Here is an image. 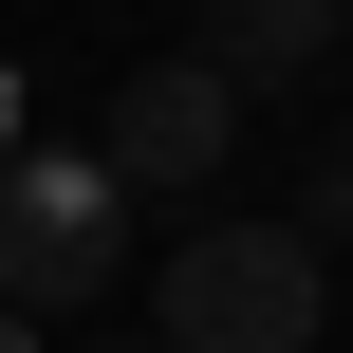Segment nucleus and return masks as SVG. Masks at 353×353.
<instances>
[{
    "label": "nucleus",
    "instance_id": "39448f33",
    "mask_svg": "<svg viewBox=\"0 0 353 353\" xmlns=\"http://www.w3.org/2000/svg\"><path fill=\"white\" fill-rule=\"evenodd\" d=\"M298 242H316V261L353 242V149H316V186H298Z\"/></svg>",
    "mask_w": 353,
    "mask_h": 353
},
{
    "label": "nucleus",
    "instance_id": "7ed1b4c3",
    "mask_svg": "<svg viewBox=\"0 0 353 353\" xmlns=\"http://www.w3.org/2000/svg\"><path fill=\"white\" fill-rule=\"evenodd\" d=\"M223 149H242V93H223V74H186V56H149V74L93 112V168H112L130 205H205V186H223Z\"/></svg>",
    "mask_w": 353,
    "mask_h": 353
},
{
    "label": "nucleus",
    "instance_id": "423d86ee",
    "mask_svg": "<svg viewBox=\"0 0 353 353\" xmlns=\"http://www.w3.org/2000/svg\"><path fill=\"white\" fill-rule=\"evenodd\" d=\"M0 353H56V335H37V316H0Z\"/></svg>",
    "mask_w": 353,
    "mask_h": 353
},
{
    "label": "nucleus",
    "instance_id": "6e6552de",
    "mask_svg": "<svg viewBox=\"0 0 353 353\" xmlns=\"http://www.w3.org/2000/svg\"><path fill=\"white\" fill-rule=\"evenodd\" d=\"M335 56H353V0H335Z\"/></svg>",
    "mask_w": 353,
    "mask_h": 353
},
{
    "label": "nucleus",
    "instance_id": "f03ea898",
    "mask_svg": "<svg viewBox=\"0 0 353 353\" xmlns=\"http://www.w3.org/2000/svg\"><path fill=\"white\" fill-rule=\"evenodd\" d=\"M130 279V186L93 149H0V316H93Z\"/></svg>",
    "mask_w": 353,
    "mask_h": 353
},
{
    "label": "nucleus",
    "instance_id": "f257e3e1",
    "mask_svg": "<svg viewBox=\"0 0 353 353\" xmlns=\"http://www.w3.org/2000/svg\"><path fill=\"white\" fill-rule=\"evenodd\" d=\"M316 316H335V261L298 223H186L168 298H149V353H316Z\"/></svg>",
    "mask_w": 353,
    "mask_h": 353
},
{
    "label": "nucleus",
    "instance_id": "20e7f679",
    "mask_svg": "<svg viewBox=\"0 0 353 353\" xmlns=\"http://www.w3.org/2000/svg\"><path fill=\"white\" fill-rule=\"evenodd\" d=\"M186 74H223V93L261 112V93H298V74H335V0H205V37H186Z\"/></svg>",
    "mask_w": 353,
    "mask_h": 353
},
{
    "label": "nucleus",
    "instance_id": "0eeeda50",
    "mask_svg": "<svg viewBox=\"0 0 353 353\" xmlns=\"http://www.w3.org/2000/svg\"><path fill=\"white\" fill-rule=\"evenodd\" d=\"M74 353H149V335H74Z\"/></svg>",
    "mask_w": 353,
    "mask_h": 353
}]
</instances>
